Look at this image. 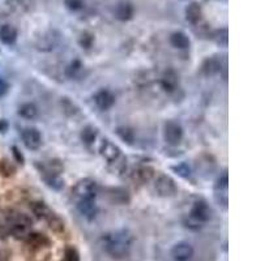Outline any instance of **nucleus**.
Wrapping results in <instances>:
<instances>
[{
	"instance_id": "3",
	"label": "nucleus",
	"mask_w": 261,
	"mask_h": 261,
	"mask_svg": "<svg viewBox=\"0 0 261 261\" xmlns=\"http://www.w3.org/2000/svg\"><path fill=\"white\" fill-rule=\"evenodd\" d=\"M98 192V186L95 183V180L90 178H84L80 179L75 187L72 188V194L78 200H94Z\"/></svg>"
},
{
	"instance_id": "29",
	"label": "nucleus",
	"mask_w": 261,
	"mask_h": 261,
	"mask_svg": "<svg viewBox=\"0 0 261 261\" xmlns=\"http://www.w3.org/2000/svg\"><path fill=\"white\" fill-rule=\"evenodd\" d=\"M14 173H16V166L9 160L4 158V160L0 161V174L3 177L9 178L12 175H14Z\"/></svg>"
},
{
	"instance_id": "27",
	"label": "nucleus",
	"mask_w": 261,
	"mask_h": 261,
	"mask_svg": "<svg viewBox=\"0 0 261 261\" xmlns=\"http://www.w3.org/2000/svg\"><path fill=\"white\" fill-rule=\"evenodd\" d=\"M116 135H118L124 143L129 144V145H132L133 141H135V132H133V129L129 128V127H118V128H116Z\"/></svg>"
},
{
	"instance_id": "4",
	"label": "nucleus",
	"mask_w": 261,
	"mask_h": 261,
	"mask_svg": "<svg viewBox=\"0 0 261 261\" xmlns=\"http://www.w3.org/2000/svg\"><path fill=\"white\" fill-rule=\"evenodd\" d=\"M163 139L169 145H178L183 139V128L179 123L170 120L163 126Z\"/></svg>"
},
{
	"instance_id": "2",
	"label": "nucleus",
	"mask_w": 261,
	"mask_h": 261,
	"mask_svg": "<svg viewBox=\"0 0 261 261\" xmlns=\"http://www.w3.org/2000/svg\"><path fill=\"white\" fill-rule=\"evenodd\" d=\"M33 226V220L21 212H10L7 216V229L16 239H26Z\"/></svg>"
},
{
	"instance_id": "14",
	"label": "nucleus",
	"mask_w": 261,
	"mask_h": 261,
	"mask_svg": "<svg viewBox=\"0 0 261 261\" xmlns=\"http://www.w3.org/2000/svg\"><path fill=\"white\" fill-rule=\"evenodd\" d=\"M77 209L89 221L94 220L97 213H98V208H97V204L94 203V200H78Z\"/></svg>"
},
{
	"instance_id": "25",
	"label": "nucleus",
	"mask_w": 261,
	"mask_h": 261,
	"mask_svg": "<svg viewBox=\"0 0 261 261\" xmlns=\"http://www.w3.org/2000/svg\"><path fill=\"white\" fill-rule=\"evenodd\" d=\"M18 115L22 116L24 119H35L38 116V107L31 102H26L18 107Z\"/></svg>"
},
{
	"instance_id": "23",
	"label": "nucleus",
	"mask_w": 261,
	"mask_h": 261,
	"mask_svg": "<svg viewBox=\"0 0 261 261\" xmlns=\"http://www.w3.org/2000/svg\"><path fill=\"white\" fill-rule=\"evenodd\" d=\"M30 211L38 220H46L51 213L50 208L47 207V204L39 200L33 201V203L30 204Z\"/></svg>"
},
{
	"instance_id": "5",
	"label": "nucleus",
	"mask_w": 261,
	"mask_h": 261,
	"mask_svg": "<svg viewBox=\"0 0 261 261\" xmlns=\"http://www.w3.org/2000/svg\"><path fill=\"white\" fill-rule=\"evenodd\" d=\"M154 190L160 196L170 197L177 194V184L169 175H160L154 183Z\"/></svg>"
},
{
	"instance_id": "20",
	"label": "nucleus",
	"mask_w": 261,
	"mask_h": 261,
	"mask_svg": "<svg viewBox=\"0 0 261 261\" xmlns=\"http://www.w3.org/2000/svg\"><path fill=\"white\" fill-rule=\"evenodd\" d=\"M8 7L18 13H26L34 8V0H8Z\"/></svg>"
},
{
	"instance_id": "9",
	"label": "nucleus",
	"mask_w": 261,
	"mask_h": 261,
	"mask_svg": "<svg viewBox=\"0 0 261 261\" xmlns=\"http://www.w3.org/2000/svg\"><path fill=\"white\" fill-rule=\"evenodd\" d=\"M194 247L188 242H179L171 248V258L174 261H190L194 258Z\"/></svg>"
},
{
	"instance_id": "28",
	"label": "nucleus",
	"mask_w": 261,
	"mask_h": 261,
	"mask_svg": "<svg viewBox=\"0 0 261 261\" xmlns=\"http://www.w3.org/2000/svg\"><path fill=\"white\" fill-rule=\"evenodd\" d=\"M80 136H81L82 143L86 144V145H90V144L94 143L95 139H97V129L93 126H86L82 128L81 135Z\"/></svg>"
},
{
	"instance_id": "35",
	"label": "nucleus",
	"mask_w": 261,
	"mask_h": 261,
	"mask_svg": "<svg viewBox=\"0 0 261 261\" xmlns=\"http://www.w3.org/2000/svg\"><path fill=\"white\" fill-rule=\"evenodd\" d=\"M214 39L221 46H226L228 44V30L226 29H221L217 33L214 34Z\"/></svg>"
},
{
	"instance_id": "18",
	"label": "nucleus",
	"mask_w": 261,
	"mask_h": 261,
	"mask_svg": "<svg viewBox=\"0 0 261 261\" xmlns=\"http://www.w3.org/2000/svg\"><path fill=\"white\" fill-rule=\"evenodd\" d=\"M170 43L178 50H187L191 46L190 38L187 37V34H184L183 31H175V33L171 34Z\"/></svg>"
},
{
	"instance_id": "19",
	"label": "nucleus",
	"mask_w": 261,
	"mask_h": 261,
	"mask_svg": "<svg viewBox=\"0 0 261 261\" xmlns=\"http://www.w3.org/2000/svg\"><path fill=\"white\" fill-rule=\"evenodd\" d=\"M43 179L46 184L55 191H60L64 187V179L60 177V174L43 171Z\"/></svg>"
},
{
	"instance_id": "39",
	"label": "nucleus",
	"mask_w": 261,
	"mask_h": 261,
	"mask_svg": "<svg viewBox=\"0 0 261 261\" xmlns=\"http://www.w3.org/2000/svg\"><path fill=\"white\" fill-rule=\"evenodd\" d=\"M8 129V123L4 120V119H1L0 120V132H5Z\"/></svg>"
},
{
	"instance_id": "37",
	"label": "nucleus",
	"mask_w": 261,
	"mask_h": 261,
	"mask_svg": "<svg viewBox=\"0 0 261 261\" xmlns=\"http://www.w3.org/2000/svg\"><path fill=\"white\" fill-rule=\"evenodd\" d=\"M9 90V84L4 78H0V98L7 94Z\"/></svg>"
},
{
	"instance_id": "15",
	"label": "nucleus",
	"mask_w": 261,
	"mask_h": 261,
	"mask_svg": "<svg viewBox=\"0 0 261 261\" xmlns=\"http://www.w3.org/2000/svg\"><path fill=\"white\" fill-rule=\"evenodd\" d=\"M17 37H18V31L13 25L5 24L0 26V42L7 46H12L16 43Z\"/></svg>"
},
{
	"instance_id": "11",
	"label": "nucleus",
	"mask_w": 261,
	"mask_h": 261,
	"mask_svg": "<svg viewBox=\"0 0 261 261\" xmlns=\"http://www.w3.org/2000/svg\"><path fill=\"white\" fill-rule=\"evenodd\" d=\"M99 152L106 160L110 161V162H115L118 160L120 154H122V150L118 145H115L114 143H111L110 140H103L99 146Z\"/></svg>"
},
{
	"instance_id": "6",
	"label": "nucleus",
	"mask_w": 261,
	"mask_h": 261,
	"mask_svg": "<svg viewBox=\"0 0 261 261\" xmlns=\"http://www.w3.org/2000/svg\"><path fill=\"white\" fill-rule=\"evenodd\" d=\"M188 216L194 218V220H196L199 224L204 225L205 222L212 220V217H213V211H212V208L209 207L205 201L200 200L194 204V207H192Z\"/></svg>"
},
{
	"instance_id": "8",
	"label": "nucleus",
	"mask_w": 261,
	"mask_h": 261,
	"mask_svg": "<svg viewBox=\"0 0 261 261\" xmlns=\"http://www.w3.org/2000/svg\"><path fill=\"white\" fill-rule=\"evenodd\" d=\"M93 101H94L98 109L106 111V110L111 109L112 106L115 105L116 98L115 94L109 89H99L98 92L93 95Z\"/></svg>"
},
{
	"instance_id": "17",
	"label": "nucleus",
	"mask_w": 261,
	"mask_h": 261,
	"mask_svg": "<svg viewBox=\"0 0 261 261\" xmlns=\"http://www.w3.org/2000/svg\"><path fill=\"white\" fill-rule=\"evenodd\" d=\"M114 14H115L116 20L123 21V22L129 21L133 17L132 4L127 3V1H122V3H119L115 7Z\"/></svg>"
},
{
	"instance_id": "32",
	"label": "nucleus",
	"mask_w": 261,
	"mask_h": 261,
	"mask_svg": "<svg viewBox=\"0 0 261 261\" xmlns=\"http://www.w3.org/2000/svg\"><path fill=\"white\" fill-rule=\"evenodd\" d=\"M114 194H111V196L114 197V201H118V203H127L129 200L128 197V192L122 188H115V190H112Z\"/></svg>"
},
{
	"instance_id": "36",
	"label": "nucleus",
	"mask_w": 261,
	"mask_h": 261,
	"mask_svg": "<svg viewBox=\"0 0 261 261\" xmlns=\"http://www.w3.org/2000/svg\"><path fill=\"white\" fill-rule=\"evenodd\" d=\"M228 188H229L228 173H224L217 179V183H216V190H228Z\"/></svg>"
},
{
	"instance_id": "30",
	"label": "nucleus",
	"mask_w": 261,
	"mask_h": 261,
	"mask_svg": "<svg viewBox=\"0 0 261 261\" xmlns=\"http://www.w3.org/2000/svg\"><path fill=\"white\" fill-rule=\"evenodd\" d=\"M64 261H80V254L73 246H68L65 248Z\"/></svg>"
},
{
	"instance_id": "7",
	"label": "nucleus",
	"mask_w": 261,
	"mask_h": 261,
	"mask_svg": "<svg viewBox=\"0 0 261 261\" xmlns=\"http://www.w3.org/2000/svg\"><path fill=\"white\" fill-rule=\"evenodd\" d=\"M21 137H22V141H24L25 146H26L27 149L37 150L41 148L42 135L37 128H34V127L25 128L24 131L21 132Z\"/></svg>"
},
{
	"instance_id": "33",
	"label": "nucleus",
	"mask_w": 261,
	"mask_h": 261,
	"mask_svg": "<svg viewBox=\"0 0 261 261\" xmlns=\"http://www.w3.org/2000/svg\"><path fill=\"white\" fill-rule=\"evenodd\" d=\"M173 170L182 178H188L191 175V169L187 163H179L177 166H173Z\"/></svg>"
},
{
	"instance_id": "12",
	"label": "nucleus",
	"mask_w": 261,
	"mask_h": 261,
	"mask_svg": "<svg viewBox=\"0 0 261 261\" xmlns=\"http://www.w3.org/2000/svg\"><path fill=\"white\" fill-rule=\"evenodd\" d=\"M161 85L165 92L173 93L179 86V76L174 69H167L161 77Z\"/></svg>"
},
{
	"instance_id": "13",
	"label": "nucleus",
	"mask_w": 261,
	"mask_h": 261,
	"mask_svg": "<svg viewBox=\"0 0 261 261\" xmlns=\"http://www.w3.org/2000/svg\"><path fill=\"white\" fill-rule=\"evenodd\" d=\"M25 241H26V245L33 250H42V248L50 246L48 237L42 233H29Z\"/></svg>"
},
{
	"instance_id": "1",
	"label": "nucleus",
	"mask_w": 261,
	"mask_h": 261,
	"mask_svg": "<svg viewBox=\"0 0 261 261\" xmlns=\"http://www.w3.org/2000/svg\"><path fill=\"white\" fill-rule=\"evenodd\" d=\"M133 241H135V238H133L132 233L126 229L110 231L101 239L103 251L112 259H123L128 256L132 250Z\"/></svg>"
},
{
	"instance_id": "31",
	"label": "nucleus",
	"mask_w": 261,
	"mask_h": 261,
	"mask_svg": "<svg viewBox=\"0 0 261 261\" xmlns=\"http://www.w3.org/2000/svg\"><path fill=\"white\" fill-rule=\"evenodd\" d=\"M65 7L72 12H78L81 10L85 5V0H64Z\"/></svg>"
},
{
	"instance_id": "10",
	"label": "nucleus",
	"mask_w": 261,
	"mask_h": 261,
	"mask_svg": "<svg viewBox=\"0 0 261 261\" xmlns=\"http://www.w3.org/2000/svg\"><path fill=\"white\" fill-rule=\"evenodd\" d=\"M154 177V169L150 166H137L133 169L131 173V179L133 183L137 184H145L153 179Z\"/></svg>"
},
{
	"instance_id": "22",
	"label": "nucleus",
	"mask_w": 261,
	"mask_h": 261,
	"mask_svg": "<svg viewBox=\"0 0 261 261\" xmlns=\"http://www.w3.org/2000/svg\"><path fill=\"white\" fill-rule=\"evenodd\" d=\"M203 12H201V7L199 5V3L194 1L187 5L186 8V18L188 22L191 24H197L201 20Z\"/></svg>"
},
{
	"instance_id": "26",
	"label": "nucleus",
	"mask_w": 261,
	"mask_h": 261,
	"mask_svg": "<svg viewBox=\"0 0 261 261\" xmlns=\"http://www.w3.org/2000/svg\"><path fill=\"white\" fill-rule=\"evenodd\" d=\"M221 69H222V65H221V60L218 59L209 58L204 61L203 72L205 75H216V73H220Z\"/></svg>"
},
{
	"instance_id": "16",
	"label": "nucleus",
	"mask_w": 261,
	"mask_h": 261,
	"mask_svg": "<svg viewBox=\"0 0 261 261\" xmlns=\"http://www.w3.org/2000/svg\"><path fill=\"white\" fill-rule=\"evenodd\" d=\"M59 43V37H56L54 33H47L43 34L37 42V47L38 50L44 51V52H47V51H52Z\"/></svg>"
},
{
	"instance_id": "24",
	"label": "nucleus",
	"mask_w": 261,
	"mask_h": 261,
	"mask_svg": "<svg viewBox=\"0 0 261 261\" xmlns=\"http://www.w3.org/2000/svg\"><path fill=\"white\" fill-rule=\"evenodd\" d=\"M82 72H84V64L78 59L72 60L68 64V67L65 68V75H67L68 78H71V80L80 77L82 75Z\"/></svg>"
},
{
	"instance_id": "34",
	"label": "nucleus",
	"mask_w": 261,
	"mask_h": 261,
	"mask_svg": "<svg viewBox=\"0 0 261 261\" xmlns=\"http://www.w3.org/2000/svg\"><path fill=\"white\" fill-rule=\"evenodd\" d=\"M80 46L82 48H90L92 47L93 42H94V37L90 33H82L80 37Z\"/></svg>"
},
{
	"instance_id": "38",
	"label": "nucleus",
	"mask_w": 261,
	"mask_h": 261,
	"mask_svg": "<svg viewBox=\"0 0 261 261\" xmlns=\"http://www.w3.org/2000/svg\"><path fill=\"white\" fill-rule=\"evenodd\" d=\"M12 152H13V156H14V158H16L17 162H18V163H24L25 162L24 156H22V153L18 150V148L13 146V148H12Z\"/></svg>"
},
{
	"instance_id": "21",
	"label": "nucleus",
	"mask_w": 261,
	"mask_h": 261,
	"mask_svg": "<svg viewBox=\"0 0 261 261\" xmlns=\"http://www.w3.org/2000/svg\"><path fill=\"white\" fill-rule=\"evenodd\" d=\"M46 221H47V225L48 228H50V230H52L54 233H56V234H61V233L65 230L64 220H63L60 216H58L56 213H54V212H51L50 216L46 218Z\"/></svg>"
}]
</instances>
